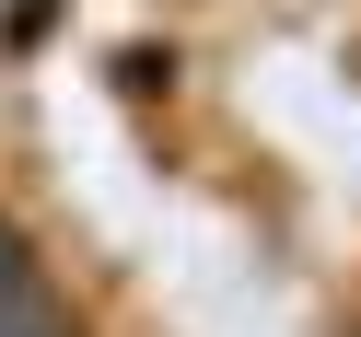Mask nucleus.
I'll return each instance as SVG.
<instances>
[{
    "mask_svg": "<svg viewBox=\"0 0 361 337\" xmlns=\"http://www.w3.org/2000/svg\"><path fill=\"white\" fill-rule=\"evenodd\" d=\"M24 303H47V279H35V244L0 221V314H24Z\"/></svg>",
    "mask_w": 361,
    "mask_h": 337,
    "instance_id": "obj_1",
    "label": "nucleus"
},
{
    "mask_svg": "<svg viewBox=\"0 0 361 337\" xmlns=\"http://www.w3.org/2000/svg\"><path fill=\"white\" fill-rule=\"evenodd\" d=\"M0 337H71V314H59V303H24V314H0Z\"/></svg>",
    "mask_w": 361,
    "mask_h": 337,
    "instance_id": "obj_2",
    "label": "nucleus"
}]
</instances>
